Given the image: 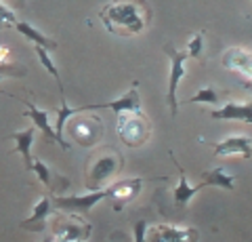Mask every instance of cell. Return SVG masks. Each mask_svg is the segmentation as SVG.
Masks as SVG:
<instances>
[{
  "instance_id": "6da1fadb",
  "label": "cell",
  "mask_w": 252,
  "mask_h": 242,
  "mask_svg": "<svg viewBox=\"0 0 252 242\" xmlns=\"http://www.w3.org/2000/svg\"><path fill=\"white\" fill-rule=\"evenodd\" d=\"M107 32L116 36L141 34L152 21V9L145 0H114L99 13Z\"/></svg>"
},
{
  "instance_id": "7a4b0ae2",
  "label": "cell",
  "mask_w": 252,
  "mask_h": 242,
  "mask_svg": "<svg viewBox=\"0 0 252 242\" xmlns=\"http://www.w3.org/2000/svg\"><path fill=\"white\" fill-rule=\"evenodd\" d=\"M118 122V135L128 147H139L147 141L152 133V122L145 118L143 112H120Z\"/></svg>"
},
{
  "instance_id": "3957f363",
  "label": "cell",
  "mask_w": 252,
  "mask_h": 242,
  "mask_svg": "<svg viewBox=\"0 0 252 242\" xmlns=\"http://www.w3.org/2000/svg\"><path fill=\"white\" fill-rule=\"evenodd\" d=\"M164 53L168 55L170 59V78H168V93H166V101L170 105V116H177L179 110V104H177V89H179V82L183 80V76L187 74V51H179L172 42L164 44Z\"/></svg>"
},
{
  "instance_id": "277c9868",
  "label": "cell",
  "mask_w": 252,
  "mask_h": 242,
  "mask_svg": "<svg viewBox=\"0 0 252 242\" xmlns=\"http://www.w3.org/2000/svg\"><path fill=\"white\" fill-rule=\"evenodd\" d=\"M120 169H122V156L118 152H114L112 147H105V152L91 165L89 187H91V190H101L107 179L114 177Z\"/></svg>"
},
{
  "instance_id": "5b68a950",
  "label": "cell",
  "mask_w": 252,
  "mask_h": 242,
  "mask_svg": "<svg viewBox=\"0 0 252 242\" xmlns=\"http://www.w3.org/2000/svg\"><path fill=\"white\" fill-rule=\"evenodd\" d=\"M103 198H107V187L93 190L91 194H84V196H57V194H55V198H51V205L57 208H63V210H69V213L86 215Z\"/></svg>"
},
{
  "instance_id": "8992f818",
  "label": "cell",
  "mask_w": 252,
  "mask_h": 242,
  "mask_svg": "<svg viewBox=\"0 0 252 242\" xmlns=\"http://www.w3.org/2000/svg\"><path fill=\"white\" fill-rule=\"evenodd\" d=\"M91 110H112L116 114L120 112H141V97H139V82H132V89L122 95L120 99L114 101H105V104H93V105H82V107H74V114L80 112H91Z\"/></svg>"
},
{
  "instance_id": "52a82bcc",
  "label": "cell",
  "mask_w": 252,
  "mask_h": 242,
  "mask_svg": "<svg viewBox=\"0 0 252 242\" xmlns=\"http://www.w3.org/2000/svg\"><path fill=\"white\" fill-rule=\"evenodd\" d=\"M69 133H72L74 141L82 147H93L94 143L101 139V133H103V122L94 116L89 118H78L69 124Z\"/></svg>"
},
{
  "instance_id": "ba28073f",
  "label": "cell",
  "mask_w": 252,
  "mask_h": 242,
  "mask_svg": "<svg viewBox=\"0 0 252 242\" xmlns=\"http://www.w3.org/2000/svg\"><path fill=\"white\" fill-rule=\"evenodd\" d=\"M141 187H143V179H124V181H118L107 187V198L114 200L116 210H120L124 208V205H128L137 196Z\"/></svg>"
},
{
  "instance_id": "9c48e42d",
  "label": "cell",
  "mask_w": 252,
  "mask_h": 242,
  "mask_svg": "<svg viewBox=\"0 0 252 242\" xmlns=\"http://www.w3.org/2000/svg\"><path fill=\"white\" fill-rule=\"evenodd\" d=\"M223 68L225 69H231L235 74H242L246 78V87L250 82V74H252V57H250V51L248 49H227L223 53Z\"/></svg>"
},
{
  "instance_id": "30bf717a",
  "label": "cell",
  "mask_w": 252,
  "mask_h": 242,
  "mask_svg": "<svg viewBox=\"0 0 252 242\" xmlns=\"http://www.w3.org/2000/svg\"><path fill=\"white\" fill-rule=\"evenodd\" d=\"M30 171H34V173L38 175V179H40V183H44V187L53 194H61L69 190V179L57 175L51 167H46L42 160H32V167Z\"/></svg>"
},
{
  "instance_id": "8fae6325",
  "label": "cell",
  "mask_w": 252,
  "mask_h": 242,
  "mask_svg": "<svg viewBox=\"0 0 252 242\" xmlns=\"http://www.w3.org/2000/svg\"><path fill=\"white\" fill-rule=\"evenodd\" d=\"M212 120H240V122H252V104L250 101H244V104H235V101H229L219 110L210 112Z\"/></svg>"
},
{
  "instance_id": "7c38bea8",
  "label": "cell",
  "mask_w": 252,
  "mask_h": 242,
  "mask_svg": "<svg viewBox=\"0 0 252 242\" xmlns=\"http://www.w3.org/2000/svg\"><path fill=\"white\" fill-rule=\"evenodd\" d=\"M212 147H215V156H244V158H250L252 143L248 135H233L219 143H212Z\"/></svg>"
},
{
  "instance_id": "4fadbf2b",
  "label": "cell",
  "mask_w": 252,
  "mask_h": 242,
  "mask_svg": "<svg viewBox=\"0 0 252 242\" xmlns=\"http://www.w3.org/2000/svg\"><path fill=\"white\" fill-rule=\"evenodd\" d=\"M170 160L175 162V165L179 167V185L175 187V192H172V196H175V205L179 207V208H185L187 205H189V200H191L195 194H198L200 190H204V187H208L206 183H200V185H191L187 181V177H185V171H183V167L177 162V158H175V154H170Z\"/></svg>"
},
{
  "instance_id": "5bb4252c",
  "label": "cell",
  "mask_w": 252,
  "mask_h": 242,
  "mask_svg": "<svg viewBox=\"0 0 252 242\" xmlns=\"http://www.w3.org/2000/svg\"><path fill=\"white\" fill-rule=\"evenodd\" d=\"M51 210H53V205H51V198H40L36 202V207L34 210H32V215L28 217V219H23L19 225L23 230H30L32 234H40L44 232L46 228V219H49V215H51Z\"/></svg>"
},
{
  "instance_id": "9a60e30c",
  "label": "cell",
  "mask_w": 252,
  "mask_h": 242,
  "mask_svg": "<svg viewBox=\"0 0 252 242\" xmlns=\"http://www.w3.org/2000/svg\"><path fill=\"white\" fill-rule=\"evenodd\" d=\"M91 236V223H76V221H61L55 230L53 240L57 242H76V240H89Z\"/></svg>"
},
{
  "instance_id": "2e32d148",
  "label": "cell",
  "mask_w": 252,
  "mask_h": 242,
  "mask_svg": "<svg viewBox=\"0 0 252 242\" xmlns=\"http://www.w3.org/2000/svg\"><path fill=\"white\" fill-rule=\"evenodd\" d=\"M26 107H28V110H26V114H23V116H30L32 122H34V129L40 131L49 143H59L57 133H55L53 127H51V116L46 114L44 110H40V107H36L34 104H30V101H26Z\"/></svg>"
},
{
  "instance_id": "e0dca14e",
  "label": "cell",
  "mask_w": 252,
  "mask_h": 242,
  "mask_svg": "<svg viewBox=\"0 0 252 242\" xmlns=\"http://www.w3.org/2000/svg\"><path fill=\"white\" fill-rule=\"evenodd\" d=\"M156 240L160 242H185V240H198V232L191 228H175V225H158L154 230Z\"/></svg>"
},
{
  "instance_id": "ac0fdd59",
  "label": "cell",
  "mask_w": 252,
  "mask_h": 242,
  "mask_svg": "<svg viewBox=\"0 0 252 242\" xmlns=\"http://www.w3.org/2000/svg\"><path fill=\"white\" fill-rule=\"evenodd\" d=\"M15 26V30H17V32L21 34V36H26L28 40H32L34 44H38V46H42V49H46V51H55L57 49V42L53 40V38H49V36H44L40 30H36L34 26H30L28 21H15L13 23Z\"/></svg>"
},
{
  "instance_id": "d6986e66",
  "label": "cell",
  "mask_w": 252,
  "mask_h": 242,
  "mask_svg": "<svg viewBox=\"0 0 252 242\" xmlns=\"http://www.w3.org/2000/svg\"><path fill=\"white\" fill-rule=\"evenodd\" d=\"M34 133H36V129L34 127H30V129H26V131H21V133H11L9 135V139H13L15 141V152L17 154H21L23 156V162H26V169L30 171V167H32V143H34Z\"/></svg>"
},
{
  "instance_id": "ffe728a7",
  "label": "cell",
  "mask_w": 252,
  "mask_h": 242,
  "mask_svg": "<svg viewBox=\"0 0 252 242\" xmlns=\"http://www.w3.org/2000/svg\"><path fill=\"white\" fill-rule=\"evenodd\" d=\"M202 181L208 187H223V190H235V179L227 173L223 167H215L202 175Z\"/></svg>"
},
{
  "instance_id": "44dd1931",
  "label": "cell",
  "mask_w": 252,
  "mask_h": 242,
  "mask_svg": "<svg viewBox=\"0 0 252 242\" xmlns=\"http://www.w3.org/2000/svg\"><path fill=\"white\" fill-rule=\"evenodd\" d=\"M36 46V55H38V59H40V64L44 66V69L49 72L53 78H55V82H57V87H59V91H61V95H65L63 93V82H61V76H59V72H57V68H55V64H53V59H51V55H49V51L46 49H42V46H38V44H34Z\"/></svg>"
},
{
  "instance_id": "7402d4cb",
  "label": "cell",
  "mask_w": 252,
  "mask_h": 242,
  "mask_svg": "<svg viewBox=\"0 0 252 242\" xmlns=\"http://www.w3.org/2000/svg\"><path fill=\"white\" fill-rule=\"evenodd\" d=\"M187 104H210V105H219L220 104V97L219 93L212 89V87H204L202 91H198L191 99H187Z\"/></svg>"
},
{
  "instance_id": "603a6c76",
  "label": "cell",
  "mask_w": 252,
  "mask_h": 242,
  "mask_svg": "<svg viewBox=\"0 0 252 242\" xmlns=\"http://www.w3.org/2000/svg\"><path fill=\"white\" fill-rule=\"evenodd\" d=\"M187 55L193 57V59H198L200 64H204V59H206V57H204V30H202V32H198L191 38V40H189Z\"/></svg>"
},
{
  "instance_id": "cb8c5ba5",
  "label": "cell",
  "mask_w": 252,
  "mask_h": 242,
  "mask_svg": "<svg viewBox=\"0 0 252 242\" xmlns=\"http://www.w3.org/2000/svg\"><path fill=\"white\" fill-rule=\"evenodd\" d=\"M28 69L19 64H9V61H0V78L2 76H26Z\"/></svg>"
},
{
  "instance_id": "d4e9b609",
  "label": "cell",
  "mask_w": 252,
  "mask_h": 242,
  "mask_svg": "<svg viewBox=\"0 0 252 242\" xmlns=\"http://www.w3.org/2000/svg\"><path fill=\"white\" fill-rule=\"evenodd\" d=\"M17 21V15H15L9 6L2 4V0H0V28L4 26V23H15Z\"/></svg>"
},
{
  "instance_id": "484cf974",
  "label": "cell",
  "mask_w": 252,
  "mask_h": 242,
  "mask_svg": "<svg viewBox=\"0 0 252 242\" xmlns=\"http://www.w3.org/2000/svg\"><path fill=\"white\" fill-rule=\"evenodd\" d=\"M149 219H139L137 223H135V242H143L145 240V232H147V228H149Z\"/></svg>"
},
{
  "instance_id": "4316f807",
  "label": "cell",
  "mask_w": 252,
  "mask_h": 242,
  "mask_svg": "<svg viewBox=\"0 0 252 242\" xmlns=\"http://www.w3.org/2000/svg\"><path fill=\"white\" fill-rule=\"evenodd\" d=\"M9 55H11V49L6 44H0V61H6L9 59Z\"/></svg>"
}]
</instances>
